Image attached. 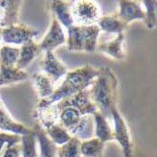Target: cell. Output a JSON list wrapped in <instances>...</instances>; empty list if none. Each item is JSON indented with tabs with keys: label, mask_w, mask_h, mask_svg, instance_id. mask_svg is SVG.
Instances as JSON below:
<instances>
[{
	"label": "cell",
	"mask_w": 157,
	"mask_h": 157,
	"mask_svg": "<svg viewBox=\"0 0 157 157\" xmlns=\"http://www.w3.org/2000/svg\"><path fill=\"white\" fill-rule=\"evenodd\" d=\"M98 75V69L90 64L68 71L62 84L54 90L52 95L47 99L52 103H56L65 98L88 90Z\"/></svg>",
	"instance_id": "2"
},
{
	"label": "cell",
	"mask_w": 157,
	"mask_h": 157,
	"mask_svg": "<svg viewBox=\"0 0 157 157\" xmlns=\"http://www.w3.org/2000/svg\"><path fill=\"white\" fill-rule=\"evenodd\" d=\"M59 114L57 102L52 103L47 98H38L35 105L34 117L44 129H47L48 127L58 123Z\"/></svg>",
	"instance_id": "8"
},
{
	"label": "cell",
	"mask_w": 157,
	"mask_h": 157,
	"mask_svg": "<svg viewBox=\"0 0 157 157\" xmlns=\"http://www.w3.org/2000/svg\"><path fill=\"white\" fill-rule=\"evenodd\" d=\"M111 120L113 122V136L121 148L124 157H133L134 144L131 137L130 130L126 124V119L121 115L117 107L111 111Z\"/></svg>",
	"instance_id": "5"
},
{
	"label": "cell",
	"mask_w": 157,
	"mask_h": 157,
	"mask_svg": "<svg viewBox=\"0 0 157 157\" xmlns=\"http://www.w3.org/2000/svg\"><path fill=\"white\" fill-rule=\"evenodd\" d=\"M105 144L96 137L80 142V154L82 157H102Z\"/></svg>",
	"instance_id": "21"
},
{
	"label": "cell",
	"mask_w": 157,
	"mask_h": 157,
	"mask_svg": "<svg viewBox=\"0 0 157 157\" xmlns=\"http://www.w3.org/2000/svg\"><path fill=\"white\" fill-rule=\"evenodd\" d=\"M118 10L116 13L126 25H129L135 21H145L146 15L144 6L136 0H117Z\"/></svg>",
	"instance_id": "9"
},
{
	"label": "cell",
	"mask_w": 157,
	"mask_h": 157,
	"mask_svg": "<svg viewBox=\"0 0 157 157\" xmlns=\"http://www.w3.org/2000/svg\"><path fill=\"white\" fill-rule=\"evenodd\" d=\"M99 33L100 30L97 25L88 26L74 25L66 30L67 48L71 52H94Z\"/></svg>",
	"instance_id": "3"
},
{
	"label": "cell",
	"mask_w": 157,
	"mask_h": 157,
	"mask_svg": "<svg viewBox=\"0 0 157 157\" xmlns=\"http://www.w3.org/2000/svg\"><path fill=\"white\" fill-rule=\"evenodd\" d=\"M67 36L66 31L63 25L58 22V20L52 16L49 30L39 43V47L41 52H53L55 49L66 44Z\"/></svg>",
	"instance_id": "7"
},
{
	"label": "cell",
	"mask_w": 157,
	"mask_h": 157,
	"mask_svg": "<svg viewBox=\"0 0 157 157\" xmlns=\"http://www.w3.org/2000/svg\"><path fill=\"white\" fill-rule=\"evenodd\" d=\"M29 78L28 73L16 66L7 67L0 65V87L22 82Z\"/></svg>",
	"instance_id": "18"
},
{
	"label": "cell",
	"mask_w": 157,
	"mask_h": 157,
	"mask_svg": "<svg viewBox=\"0 0 157 157\" xmlns=\"http://www.w3.org/2000/svg\"><path fill=\"white\" fill-rule=\"evenodd\" d=\"M49 3L52 16L63 25L65 31L75 25L71 14L70 3L67 0H49Z\"/></svg>",
	"instance_id": "15"
},
{
	"label": "cell",
	"mask_w": 157,
	"mask_h": 157,
	"mask_svg": "<svg viewBox=\"0 0 157 157\" xmlns=\"http://www.w3.org/2000/svg\"><path fill=\"white\" fill-rule=\"evenodd\" d=\"M44 131L46 132L51 141L55 144L58 147L64 144L71 138V136L68 132V130L63 127L59 122L54 124L53 126L48 127L47 129H44Z\"/></svg>",
	"instance_id": "22"
},
{
	"label": "cell",
	"mask_w": 157,
	"mask_h": 157,
	"mask_svg": "<svg viewBox=\"0 0 157 157\" xmlns=\"http://www.w3.org/2000/svg\"><path fill=\"white\" fill-rule=\"evenodd\" d=\"M125 33L116 34V37L110 41L98 43L96 51L107 54L110 58L117 61H123L126 58V52L124 50Z\"/></svg>",
	"instance_id": "13"
},
{
	"label": "cell",
	"mask_w": 157,
	"mask_h": 157,
	"mask_svg": "<svg viewBox=\"0 0 157 157\" xmlns=\"http://www.w3.org/2000/svg\"><path fill=\"white\" fill-rule=\"evenodd\" d=\"M21 142V136L0 131V155L8 147L19 144Z\"/></svg>",
	"instance_id": "27"
},
{
	"label": "cell",
	"mask_w": 157,
	"mask_h": 157,
	"mask_svg": "<svg viewBox=\"0 0 157 157\" xmlns=\"http://www.w3.org/2000/svg\"><path fill=\"white\" fill-rule=\"evenodd\" d=\"M38 33L39 31L19 22L1 30V40L4 44L20 47L33 41Z\"/></svg>",
	"instance_id": "6"
},
{
	"label": "cell",
	"mask_w": 157,
	"mask_h": 157,
	"mask_svg": "<svg viewBox=\"0 0 157 157\" xmlns=\"http://www.w3.org/2000/svg\"><path fill=\"white\" fill-rule=\"evenodd\" d=\"M97 25L98 26L100 32L102 31L107 33H114V34L125 33L127 28V25H126L116 16V14L101 16L97 23Z\"/></svg>",
	"instance_id": "20"
},
{
	"label": "cell",
	"mask_w": 157,
	"mask_h": 157,
	"mask_svg": "<svg viewBox=\"0 0 157 157\" xmlns=\"http://www.w3.org/2000/svg\"><path fill=\"white\" fill-rule=\"evenodd\" d=\"M0 157H21V148H20V144H16L14 146L6 148Z\"/></svg>",
	"instance_id": "28"
},
{
	"label": "cell",
	"mask_w": 157,
	"mask_h": 157,
	"mask_svg": "<svg viewBox=\"0 0 157 157\" xmlns=\"http://www.w3.org/2000/svg\"><path fill=\"white\" fill-rule=\"evenodd\" d=\"M70 9L77 25H97L101 16L100 5L97 0H74L70 4Z\"/></svg>",
	"instance_id": "4"
},
{
	"label": "cell",
	"mask_w": 157,
	"mask_h": 157,
	"mask_svg": "<svg viewBox=\"0 0 157 157\" xmlns=\"http://www.w3.org/2000/svg\"><path fill=\"white\" fill-rule=\"evenodd\" d=\"M102 157H103V156H102Z\"/></svg>",
	"instance_id": "32"
},
{
	"label": "cell",
	"mask_w": 157,
	"mask_h": 157,
	"mask_svg": "<svg viewBox=\"0 0 157 157\" xmlns=\"http://www.w3.org/2000/svg\"><path fill=\"white\" fill-rule=\"evenodd\" d=\"M1 43H2V40H1V32H0V46H1Z\"/></svg>",
	"instance_id": "29"
},
{
	"label": "cell",
	"mask_w": 157,
	"mask_h": 157,
	"mask_svg": "<svg viewBox=\"0 0 157 157\" xmlns=\"http://www.w3.org/2000/svg\"><path fill=\"white\" fill-rule=\"evenodd\" d=\"M19 57V47L3 44L0 46V65L13 67L16 66Z\"/></svg>",
	"instance_id": "24"
},
{
	"label": "cell",
	"mask_w": 157,
	"mask_h": 157,
	"mask_svg": "<svg viewBox=\"0 0 157 157\" xmlns=\"http://www.w3.org/2000/svg\"><path fill=\"white\" fill-rule=\"evenodd\" d=\"M32 80L38 98H49L54 91V82L43 73H34Z\"/></svg>",
	"instance_id": "19"
},
{
	"label": "cell",
	"mask_w": 157,
	"mask_h": 157,
	"mask_svg": "<svg viewBox=\"0 0 157 157\" xmlns=\"http://www.w3.org/2000/svg\"><path fill=\"white\" fill-rule=\"evenodd\" d=\"M118 91L119 82L114 72L109 67L98 69V75L89 88V93L98 111L109 120L111 111L117 107Z\"/></svg>",
	"instance_id": "1"
},
{
	"label": "cell",
	"mask_w": 157,
	"mask_h": 157,
	"mask_svg": "<svg viewBox=\"0 0 157 157\" xmlns=\"http://www.w3.org/2000/svg\"><path fill=\"white\" fill-rule=\"evenodd\" d=\"M144 8L146 18L144 24L147 29L152 30L156 27V4L157 0H140Z\"/></svg>",
	"instance_id": "26"
},
{
	"label": "cell",
	"mask_w": 157,
	"mask_h": 157,
	"mask_svg": "<svg viewBox=\"0 0 157 157\" xmlns=\"http://www.w3.org/2000/svg\"><path fill=\"white\" fill-rule=\"evenodd\" d=\"M57 157H63V156H61V155H59L57 154Z\"/></svg>",
	"instance_id": "30"
},
{
	"label": "cell",
	"mask_w": 157,
	"mask_h": 157,
	"mask_svg": "<svg viewBox=\"0 0 157 157\" xmlns=\"http://www.w3.org/2000/svg\"><path fill=\"white\" fill-rule=\"evenodd\" d=\"M41 52L39 44L33 40L23 44L19 47V57L16 66L18 69L25 71Z\"/></svg>",
	"instance_id": "17"
},
{
	"label": "cell",
	"mask_w": 157,
	"mask_h": 157,
	"mask_svg": "<svg viewBox=\"0 0 157 157\" xmlns=\"http://www.w3.org/2000/svg\"><path fill=\"white\" fill-rule=\"evenodd\" d=\"M0 131L17 136H25L32 133L33 129L17 122L6 109V105L0 98Z\"/></svg>",
	"instance_id": "11"
},
{
	"label": "cell",
	"mask_w": 157,
	"mask_h": 157,
	"mask_svg": "<svg viewBox=\"0 0 157 157\" xmlns=\"http://www.w3.org/2000/svg\"><path fill=\"white\" fill-rule=\"evenodd\" d=\"M41 68L44 74L54 83L63 78L68 71V68L55 55L54 52H45L41 63Z\"/></svg>",
	"instance_id": "10"
},
{
	"label": "cell",
	"mask_w": 157,
	"mask_h": 157,
	"mask_svg": "<svg viewBox=\"0 0 157 157\" xmlns=\"http://www.w3.org/2000/svg\"><path fill=\"white\" fill-rule=\"evenodd\" d=\"M94 120V137L106 144L107 142L114 140L113 128L110 125L109 120L103 116L100 112L97 111L93 114Z\"/></svg>",
	"instance_id": "16"
},
{
	"label": "cell",
	"mask_w": 157,
	"mask_h": 157,
	"mask_svg": "<svg viewBox=\"0 0 157 157\" xmlns=\"http://www.w3.org/2000/svg\"><path fill=\"white\" fill-rule=\"evenodd\" d=\"M80 140L71 136L64 144L58 147V155L63 157H82L80 154Z\"/></svg>",
	"instance_id": "25"
},
{
	"label": "cell",
	"mask_w": 157,
	"mask_h": 157,
	"mask_svg": "<svg viewBox=\"0 0 157 157\" xmlns=\"http://www.w3.org/2000/svg\"><path fill=\"white\" fill-rule=\"evenodd\" d=\"M38 146V157H57L58 146L51 141L44 129L38 123L33 127Z\"/></svg>",
	"instance_id": "14"
},
{
	"label": "cell",
	"mask_w": 157,
	"mask_h": 157,
	"mask_svg": "<svg viewBox=\"0 0 157 157\" xmlns=\"http://www.w3.org/2000/svg\"><path fill=\"white\" fill-rule=\"evenodd\" d=\"M20 148L21 157H38V146L33 130L30 134L21 136Z\"/></svg>",
	"instance_id": "23"
},
{
	"label": "cell",
	"mask_w": 157,
	"mask_h": 157,
	"mask_svg": "<svg viewBox=\"0 0 157 157\" xmlns=\"http://www.w3.org/2000/svg\"><path fill=\"white\" fill-rule=\"evenodd\" d=\"M136 1H139V2H140V0H136ZM140 3H141V2H140Z\"/></svg>",
	"instance_id": "31"
},
{
	"label": "cell",
	"mask_w": 157,
	"mask_h": 157,
	"mask_svg": "<svg viewBox=\"0 0 157 157\" xmlns=\"http://www.w3.org/2000/svg\"><path fill=\"white\" fill-rule=\"evenodd\" d=\"M24 0H0V32L19 23V14Z\"/></svg>",
	"instance_id": "12"
}]
</instances>
